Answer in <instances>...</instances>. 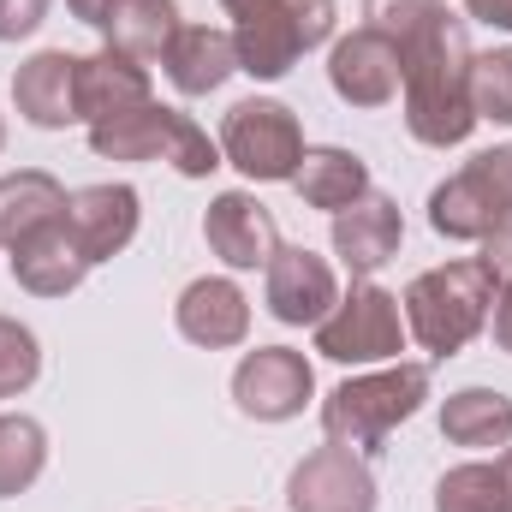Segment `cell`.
Here are the masks:
<instances>
[{
    "label": "cell",
    "mask_w": 512,
    "mask_h": 512,
    "mask_svg": "<svg viewBox=\"0 0 512 512\" xmlns=\"http://www.w3.org/2000/svg\"><path fill=\"white\" fill-rule=\"evenodd\" d=\"M405 66V131L423 149H459L471 131L483 126L471 108V36L465 18H441L423 42H411L399 54Z\"/></svg>",
    "instance_id": "obj_1"
},
{
    "label": "cell",
    "mask_w": 512,
    "mask_h": 512,
    "mask_svg": "<svg viewBox=\"0 0 512 512\" xmlns=\"http://www.w3.org/2000/svg\"><path fill=\"white\" fill-rule=\"evenodd\" d=\"M221 161L239 167L251 185H292L298 161H304V126L286 102L251 96L233 102L221 120Z\"/></svg>",
    "instance_id": "obj_7"
},
{
    "label": "cell",
    "mask_w": 512,
    "mask_h": 512,
    "mask_svg": "<svg viewBox=\"0 0 512 512\" xmlns=\"http://www.w3.org/2000/svg\"><path fill=\"white\" fill-rule=\"evenodd\" d=\"M495 465H501V483H507V512H512V441L501 447V459H495Z\"/></svg>",
    "instance_id": "obj_36"
},
{
    "label": "cell",
    "mask_w": 512,
    "mask_h": 512,
    "mask_svg": "<svg viewBox=\"0 0 512 512\" xmlns=\"http://www.w3.org/2000/svg\"><path fill=\"white\" fill-rule=\"evenodd\" d=\"M471 108H477V120L512 126V48L471 54Z\"/></svg>",
    "instance_id": "obj_28"
},
{
    "label": "cell",
    "mask_w": 512,
    "mask_h": 512,
    "mask_svg": "<svg viewBox=\"0 0 512 512\" xmlns=\"http://www.w3.org/2000/svg\"><path fill=\"white\" fill-rule=\"evenodd\" d=\"M90 149L102 161H167L185 179H209L215 167H227L221 143L209 131L191 114L161 108V102H143V108H131L120 120H108V126H90Z\"/></svg>",
    "instance_id": "obj_4"
},
{
    "label": "cell",
    "mask_w": 512,
    "mask_h": 512,
    "mask_svg": "<svg viewBox=\"0 0 512 512\" xmlns=\"http://www.w3.org/2000/svg\"><path fill=\"white\" fill-rule=\"evenodd\" d=\"M167 66V84L179 96H215L233 72H239V54H233V30H215V24H179L173 48L161 54Z\"/></svg>",
    "instance_id": "obj_20"
},
{
    "label": "cell",
    "mask_w": 512,
    "mask_h": 512,
    "mask_svg": "<svg viewBox=\"0 0 512 512\" xmlns=\"http://www.w3.org/2000/svg\"><path fill=\"white\" fill-rule=\"evenodd\" d=\"M42 471H48V429L24 411H6L0 417V501L24 495Z\"/></svg>",
    "instance_id": "obj_25"
},
{
    "label": "cell",
    "mask_w": 512,
    "mask_h": 512,
    "mask_svg": "<svg viewBox=\"0 0 512 512\" xmlns=\"http://www.w3.org/2000/svg\"><path fill=\"white\" fill-rule=\"evenodd\" d=\"M36 376H42V340L18 316H0V399L30 393Z\"/></svg>",
    "instance_id": "obj_29"
},
{
    "label": "cell",
    "mask_w": 512,
    "mask_h": 512,
    "mask_svg": "<svg viewBox=\"0 0 512 512\" xmlns=\"http://www.w3.org/2000/svg\"><path fill=\"white\" fill-rule=\"evenodd\" d=\"M233 399L256 423H292L316 399V370L292 346H256L233 370Z\"/></svg>",
    "instance_id": "obj_9"
},
{
    "label": "cell",
    "mask_w": 512,
    "mask_h": 512,
    "mask_svg": "<svg viewBox=\"0 0 512 512\" xmlns=\"http://www.w3.org/2000/svg\"><path fill=\"white\" fill-rule=\"evenodd\" d=\"M441 435L453 447H471V453H489V447H507L512 441V399L501 387H459L441 399Z\"/></svg>",
    "instance_id": "obj_23"
},
{
    "label": "cell",
    "mask_w": 512,
    "mask_h": 512,
    "mask_svg": "<svg viewBox=\"0 0 512 512\" xmlns=\"http://www.w3.org/2000/svg\"><path fill=\"white\" fill-rule=\"evenodd\" d=\"M405 84V66H399V48L376 36L370 24H358L352 36H340L328 48V90L346 102V108H387Z\"/></svg>",
    "instance_id": "obj_12"
},
{
    "label": "cell",
    "mask_w": 512,
    "mask_h": 512,
    "mask_svg": "<svg viewBox=\"0 0 512 512\" xmlns=\"http://www.w3.org/2000/svg\"><path fill=\"white\" fill-rule=\"evenodd\" d=\"M316 352L328 364H399V352H405V310H399V298L387 286H376V280H358L316 322Z\"/></svg>",
    "instance_id": "obj_8"
},
{
    "label": "cell",
    "mask_w": 512,
    "mask_h": 512,
    "mask_svg": "<svg viewBox=\"0 0 512 512\" xmlns=\"http://www.w3.org/2000/svg\"><path fill=\"white\" fill-rule=\"evenodd\" d=\"M489 322H495V346L512 352V286H495V310H489Z\"/></svg>",
    "instance_id": "obj_33"
},
{
    "label": "cell",
    "mask_w": 512,
    "mask_h": 512,
    "mask_svg": "<svg viewBox=\"0 0 512 512\" xmlns=\"http://www.w3.org/2000/svg\"><path fill=\"white\" fill-rule=\"evenodd\" d=\"M155 102L149 90V66L126 60L114 48H96V54H78V120L84 126H108L131 108Z\"/></svg>",
    "instance_id": "obj_18"
},
{
    "label": "cell",
    "mask_w": 512,
    "mask_h": 512,
    "mask_svg": "<svg viewBox=\"0 0 512 512\" xmlns=\"http://www.w3.org/2000/svg\"><path fill=\"white\" fill-rule=\"evenodd\" d=\"M268 316L286 328H316L334 304H340V280L328 268V256H316L310 245H280L268 256Z\"/></svg>",
    "instance_id": "obj_11"
},
{
    "label": "cell",
    "mask_w": 512,
    "mask_h": 512,
    "mask_svg": "<svg viewBox=\"0 0 512 512\" xmlns=\"http://www.w3.org/2000/svg\"><path fill=\"white\" fill-rule=\"evenodd\" d=\"M429 387H435L429 364H387V370H370V376H352L322 399V429H328L334 447H352V453L376 459L387 447V435L423 411Z\"/></svg>",
    "instance_id": "obj_3"
},
{
    "label": "cell",
    "mask_w": 512,
    "mask_h": 512,
    "mask_svg": "<svg viewBox=\"0 0 512 512\" xmlns=\"http://www.w3.org/2000/svg\"><path fill=\"white\" fill-rule=\"evenodd\" d=\"M84 274H90V262L72 245L66 221H60L54 233H42V239H30V245L12 251V280H18L30 298H66V292L84 286Z\"/></svg>",
    "instance_id": "obj_22"
},
{
    "label": "cell",
    "mask_w": 512,
    "mask_h": 512,
    "mask_svg": "<svg viewBox=\"0 0 512 512\" xmlns=\"http://www.w3.org/2000/svg\"><path fill=\"white\" fill-rule=\"evenodd\" d=\"M334 24H340V6L334 0H274V6H262V12L233 24L239 72L256 78V84L286 78L310 48L334 42Z\"/></svg>",
    "instance_id": "obj_5"
},
{
    "label": "cell",
    "mask_w": 512,
    "mask_h": 512,
    "mask_svg": "<svg viewBox=\"0 0 512 512\" xmlns=\"http://www.w3.org/2000/svg\"><path fill=\"white\" fill-rule=\"evenodd\" d=\"M137 221H143V197L131 185H78L66 197V233L72 245L84 251V262H114L137 239Z\"/></svg>",
    "instance_id": "obj_13"
},
{
    "label": "cell",
    "mask_w": 512,
    "mask_h": 512,
    "mask_svg": "<svg viewBox=\"0 0 512 512\" xmlns=\"http://www.w3.org/2000/svg\"><path fill=\"white\" fill-rule=\"evenodd\" d=\"M233 18H251V12H262V6H274V0H221Z\"/></svg>",
    "instance_id": "obj_35"
},
{
    "label": "cell",
    "mask_w": 512,
    "mask_h": 512,
    "mask_svg": "<svg viewBox=\"0 0 512 512\" xmlns=\"http://www.w3.org/2000/svg\"><path fill=\"white\" fill-rule=\"evenodd\" d=\"M179 36V6L173 0H120L102 18V48L126 54V60H161Z\"/></svg>",
    "instance_id": "obj_24"
},
{
    "label": "cell",
    "mask_w": 512,
    "mask_h": 512,
    "mask_svg": "<svg viewBox=\"0 0 512 512\" xmlns=\"http://www.w3.org/2000/svg\"><path fill=\"white\" fill-rule=\"evenodd\" d=\"M501 221H512V143L471 155L429 191V227L447 245H483Z\"/></svg>",
    "instance_id": "obj_6"
},
{
    "label": "cell",
    "mask_w": 512,
    "mask_h": 512,
    "mask_svg": "<svg viewBox=\"0 0 512 512\" xmlns=\"http://www.w3.org/2000/svg\"><path fill=\"white\" fill-rule=\"evenodd\" d=\"M489 274H495V286H512V221H501L489 239H483V256H477Z\"/></svg>",
    "instance_id": "obj_31"
},
{
    "label": "cell",
    "mask_w": 512,
    "mask_h": 512,
    "mask_svg": "<svg viewBox=\"0 0 512 512\" xmlns=\"http://www.w3.org/2000/svg\"><path fill=\"white\" fill-rule=\"evenodd\" d=\"M441 18H447V0H364V24L376 36H387L399 54L411 42H423Z\"/></svg>",
    "instance_id": "obj_27"
},
{
    "label": "cell",
    "mask_w": 512,
    "mask_h": 512,
    "mask_svg": "<svg viewBox=\"0 0 512 512\" xmlns=\"http://www.w3.org/2000/svg\"><path fill=\"white\" fill-rule=\"evenodd\" d=\"M66 197H72V191H66L54 173H42V167L6 173V179H0V245L18 251V245L54 233V227L66 221Z\"/></svg>",
    "instance_id": "obj_19"
},
{
    "label": "cell",
    "mask_w": 512,
    "mask_h": 512,
    "mask_svg": "<svg viewBox=\"0 0 512 512\" xmlns=\"http://www.w3.org/2000/svg\"><path fill=\"white\" fill-rule=\"evenodd\" d=\"M48 6H54V0H0V42H24V36H36L42 18H48Z\"/></svg>",
    "instance_id": "obj_30"
},
{
    "label": "cell",
    "mask_w": 512,
    "mask_h": 512,
    "mask_svg": "<svg viewBox=\"0 0 512 512\" xmlns=\"http://www.w3.org/2000/svg\"><path fill=\"white\" fill-rule=\"evenodd\" d=\"M399 310H405V334H411L429 358H453V352H465V346L489 328L495 274H489L477 256L423 268V274L405 286Z\"/></svg>",
    "instance_id": "obj_2"
},
{
    "label": "cell",
    "mask_w": 512,
    "mask_h": 512,
    "mask_svg": "<svg viewBox=\"0 0 512 512\" xmlns=\"http://www.w3.org/2000/svg\"><path fill=\"white\" fill-rule=\"evenodd\" d=\"M286 507L292 512H376V471L352 447H316L292 465L286 477Z\"/></svg>",
    "instance_id": "obj_10"
},
{
    "label": "cell",
    "mask_w": 512,
    "mask_h": 512,
    "mask_svg": "<svg viewBox=\"0 0 512 512\" xmlns=\"http://www.w3.org/2000/svg\"><path fill=\"white\" fill-rule=\"evenodd\" d=\"M0 149H6V120H0Z\"/></svg>",
    "instance_id": "obj_37"
},
{
    "label": "cell",
    "mask_w": 512,
    "mask_h": 512,
    "mask_svg": "<svg viewBox=\"0 0 512 512\" xmlns=\"http://www.w3.org/2000/svg\"><path fill=\"white\" fill-rule=\"evenodd\" d=\"M465 12H471L477 24H489V30H507V36H512V0H465Z\"/></svg>",
    "instance_id": "obj_32"
},
{
    "label": "cell",
    "mask_w": 512,
    "mask_h": 512,
    "mask_svg": "<svg viewBox=\"0 0 512 512\" xmlns=\"http://www.w3.org/2000/svg\"><path fill=\"white\" fill-rule=\"evenodd\" d=\"M203 239L227 268H268V256L280 251V227L251 191H221L203 215Z\"/></svg>",
    "instance_id": "obj_17"
},
{
    "label": "cell",
    "mask_w": 512,
    "mask_h": 512,
    "mask_svg": "<svg viewBox=\"0 0 512 512\" xmlns=\"http://www.w3.org/2000/svg\"><path fill=\"white\" fill-rule=\"evenodd\" d=\"M173 322H179V334H185L191 346L227 352V346H245V334H251V298H245L227 274H203V280H191V286L179 292Z\"/></svg>",
    "instance_id": "obj_15"
},
{
    "label": "cell",
    "mask_w": 512,
    "mask_h": 512,
    "mask_svg": "<svg viewBox=\"0 0 512 512\" xmlns=\"http://www.w3.org/2000/svg\"><path fill=\"white\" fill-rule=\"evenodd\" d=\"M435 512H507V483L501 465L489 459H465L435 483Z\"/></svg>",
    "instance_id": "obj_26"
},
{
    "label": "cell",
    "mask_w": 512,
    "mask_h": 512,
    "mask_svg": "<svg viewBox=\"0 0 512 512\" xmlns=\"http://www.w3.org/2000/svg\"><path fill=\"white\" fill-rule=\"evenodd\" d=\"M114 6H120V0H66V12H72L78 24H90V30H102V18H108Z\"/></svg>",
    "instance_id": "obj_34"
},
{
    "label": "cell",
    "mask_w": 512,
    "mask_h": 512,
    "mask_svg": "<svg viewBox=\"0 0 512 512\" xmlns=\"http://www.w3.org/2000/svg\"><path fill=\"white\" fill-rule=\"evenodd\" d=\"M12 108L36 131H66L78 126V54L42 48L12 72Z\"/></svg>",
    "instance_id": "obj_16"
},
{
    "label": "cell",
    "mask_w": 512,
    "mask_h": 512,
    "mask_svg": "<svg viewBox=\"0 0 512 512\" xmlns=\"http://www.w3.org/2000/svg\"><path fill=\"white\" fill-rule=\"evenodd\" d=\"M292 191L304 197V209L340 215V209H352V203H358L364 191H376V185H370V167H364L352 149L322 143V149H304V161H298V173H292Z\"/></svg>",
    "instance_id": "obj_21"
},
{
    "label": "cell",
    "mask_w": 512,
    "mask_h": 512,
    "mask_svg": "<svg viewBox=\"0 0 512 512\" xmlns=\"http://www.w3.org/2000/svg\"><path fill=\"white\" fill-rule=\"evenodd\" d=\"M334 256L352 268V280H370V274H382L387 262L399 256V239H405V215H399V203L382 197V191H364L352 209H340L334 215Z\"/></svg>",
    "instance_id": "obj_14"
}]
</instances>
